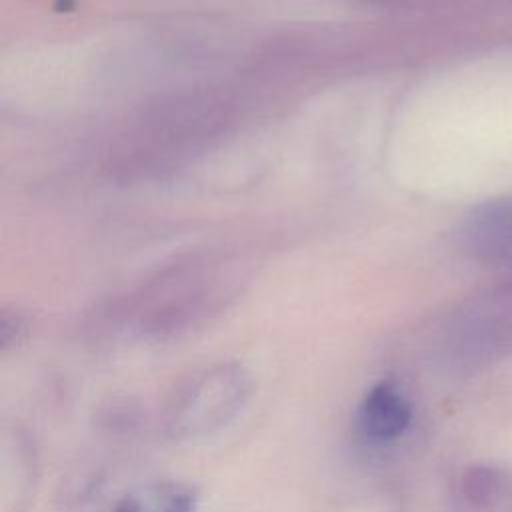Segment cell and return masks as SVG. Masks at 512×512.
Instances as JSON below:
<instances>
[{"label": "cell", "mask_w": 512, "mask_h": 512, "mask_svg": "<svg viewBox=\"0 0 512 512\" xmlns=\"http://www.w3.org/2000/svg\"><path fill=\"white\" fill-rule=\"evenodd\" d=\"M254 380L238 362L206 366L170 392L162 408V430L174 442H194L228 428L246 408Z\"/></svg>", "instance_id": "cell-1"}, {"label": "cell", "mask_w": 512, "mask_h": 512, "mask_svg": "<svg viewBox=\"0 0 512 512\" xmlns=\"http://www.w3.org/2000/svg\"><path fill=\"white\" fill-rule=\"evenodd\" d=\"M226 102L214 94H194L156 108L118 154V168L140 172L174 164L226 122Z\"/></svg>", "instance_id": "cell-2"}, {"label": "cell", "mask_w": 512, "mask_h": 512, "mask_svg": "<svg viewBox=\"0 0 512 512\" xmlns=\"http://www.w3.org/2000/svg\"><path fill=\"white\" fill-rule=\"evenodd\" d=\"M462 250L480 262L512 260V194L476 206L462 222Z\"/></svg>", "instance_id": "cell-3"}, {"label": "cell", "mask_w": 512, "mask_h": 512, "mask_svg": "<svg viewBox=\"0 0 512 512\" xmlns=\"http://www.w3.org/2000/svg\"><path fill=\"white\" fill-rule=\"evenodd\" d=\"M412 422V404L394 380L372 384L358 402L356 430L370 444L398 440Z\"/></svg>", "instance_id": "cell-4"}, {"label": "cell", "mask_w": 512, "mask_h": 512, "mask_svg": "<svg viewBox=\"0 0 512 512\" xmlns=\"http://www.w3.org/2000/svg\"><path fill=\"white\" fill-rule=\"evenodd\" d=\"M198 494L182 480H154L126 492L108 512H196Z\"/></svg>", "instance_id": "cell-5"}, {"label": "cell", "mask_w": 512, "mask_h": 512, "mask_svg": "<svg viewBox=\"0 0 512 512\" xmlns=\"http://www.w3.org/2000/svg\"><path fill=\"white\" fill-rule=\"evenodd\" d=\"M512 492V480L494 466H472L462 476V494L476 508H496Z\"/></svg>", "instance_id": "cell-6"}]
</instances>
